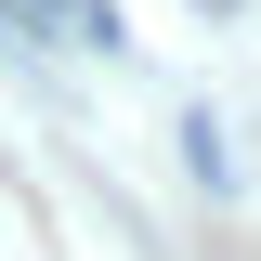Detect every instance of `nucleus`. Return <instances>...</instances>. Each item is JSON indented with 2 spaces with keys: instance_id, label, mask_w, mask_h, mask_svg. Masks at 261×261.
<instances>
[{
  "instance_id": "nucleus-1",
  "label": "nucleus",
  "mask_w": 261,
  "mask_h": 261,
  "mask_svg": "<svg viewBox=\"0 0 261 261\" xmlns=\"http://www.w3.org/2000/svg\"><path fill=\"white\" fill-rule=\"evenodd\" d=\"M53 13H65L79 39H118V13H105V0H53Z\"/></svg>"
}]
</instances>
